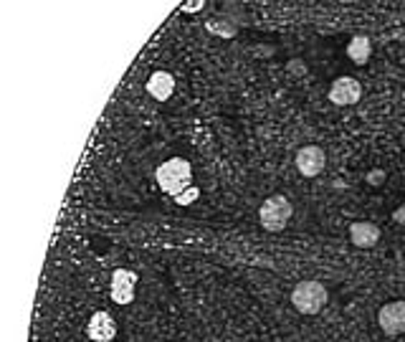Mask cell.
Wrapping results in <instances>:
<instances>
[{"label": "cell", "instance_id": "cell-1", "mask_svg": "<svg viewBox=\"0 0 405 342\" xmlns=\"http://www.w3.org/2000/svg\"><path fill=\"white\" fill-rule=\"evenodd\" d=\"M154 180L165 193L178 198L180 193H185L187 188H193V168L182 157H173V160H165L160 168L154 170Z\"/></svg>", "mask_w": 405, "mask_h": 342}, {"label": "cell", "instance_id": "cell-2", "mask_svg": "<svg viewBox=\"0 0 405 342\" xmlns=\"http://www.w3.org/2000/svg\"><path fill=\"white\" fill-rule=\"evenodd\" d=\"M291 213H294V208H291L289 198H284V195H271V198L264 200V206L258 208L261 226L271 233L284 231L286 223L291 221Z\"/></svg>", "mask_w": 405, "mask_h": 342}, {"label": "cell", "instance_id": "cell-3", "mask_svg": "<svg viewBox=\"0 0 405 342\" xmlns=\"http://www.w3.org/2000/svg\"><path fill=\"white\" fill-rule=\"evenodd\" d=\"M327 299L329 294L321 282H299L294 287V291H291V302H294L296 312H302V315H317V312H321Z\"/></svg>", "mask_w": 405, "mask_h": 342}, {"label": "cell", "instance_id": "cell-4", "mask_svg": "<svg viewBox=\"0 0 405 342\" xmlns=\"http://www.w3.org/2000/svg\"><path fill=\"white\" fill-rule=\"evenodd\" d=\"M360 99H362V86L352 77H340L335 79V84L329 86V102L337 104V107H352Z\"/></svg>", "mask_w": 405, "mask_h": 342}, {"label": "cell", "instance_id": "cell-5", "mask_svg": "<svg viewBox=\"0 0 405 342\" xmlns=\"http://www.w3.org/2000/svg\"><path fill=\"white\" fill-rule=\"evenodd\" d=\"M378 324L385 335L395 337L405 332V302H387L385 307H380Z\"/></svg>", "mask_w": 405, "mask_h": 342}, {"label": "cell", "instance_id": "cell-6", "mask_svg": "<svg viewBox=\"0 0 405 342\" xmlns=\"http://www.w3.org/2000/svg\"><path fill=\"white\" fill-rule=\"evenodd\" d=\"M324 165H327V155L317 145H307V147H302L296 152V170L304 178H317L324 170Z\"/></svg>", "mask_w": 405, "mask_h": 342}, {"label": "cell", "instance_id": "cell-7", "mask_svg": "<svg viewBox=\"0 0 405 342\" xmlns=\"http://www.w3.org/2000/svg\"><path fill=\"white\" fill-rule=\"evenodd\" d=\"M137 274L129 269H114L112 274V299L117 304H129L135 299Z\"/></svg>", "mask_w": 405, "mask_h": 342}, {"label": "cell", "instance_id": "cell-8", "mask_svg": "<svg viewBox=\"0 0 405 342\" xmlns=\"http://www.w3.org/2000/svg\"><path fill=\"white\" fill-rule=\"evenodd\" d=\"M89 337L94 342H112L117 335V322L109 312H94L89 320V327H86Z\"/></svg>", "mask_w": 405, "mask_h": 342}, {"label": "cell", "instance_id": "cell-9", "mask_svg": "<svg viewBox=\"0 0 405 342\" xmlns=\"http://www.w3.org/2000/svg\"><path fill=\"white\" fill-rule=\"evenodd\" d=\"M350 241L357 249H373L380 241V228L375 223H367V221H354L350 226Z\"/></svg>", "mask_w": 405, "mask_h": 342}, {"label": "cell", "instance_id": "cell-10", "mask_svg": "<svg viewBox=\"0 0 405 342\" xmlns=\"http://www.w3.org/2000/svg\"><path fill=\"white\" fill-rule=\"evenodd\" d=\"M175 91V79L168 72H157L147 79V94L157 102H168Z\"/></svg>", "mask_w": 405, "mask_h": 342}, {"label": "cell", "instance_id": "cell-11", "mask_svg": "<svg viewBox=\"0 0 405 342\" xmlns=\"http://www.w3.org/2000/svg\"><path fill=\"white\" fill-rule=\"evenodd\" d=\"M373 56V44L367 36H354L352 41L347 44V58H352V64L365 66Z\"/></svg>", "mask_w": 405, "mask_h": 342}, {"label": "cell", "instance_id": "cell-12", "mask_svg": "<svg viewBox=\"0 0 405 342\" xmlns=\"http://www.w3.org/2000/svg\"><path fill=\"white\" fill-rule=\"evenodd\" d=\"M208 31L220 33L223 39H233L236 36V26H225V23H215V20H208Z\"/></svg>", "mask_w": 405, "mask_h": 342}, {"label": "cell", "instance_id": "cell-13", "mask_svg": "<svg viewBox=\"0 0 405 342\" xmlns=\"http://www.w3.org/2000/svg\"><path fill=\"white\" fill-rule=\"evenodd\" d=\"M198 195H200V190L193 185V188H187L185 193L178 195V198H175V203H178V206H190L193 200H198Z\"/></svg>", "mask_w": 405, "mask_h": 342}, {"label": "cell", "instance_id": "cell-14", "mask_svg": "<svg viewBox=\"0 0 405 342\" xmlns=\"http://www.w3.org/2000/svg\"><path fill=\"white\" fill-rule=\"evenodd\" d=\"M367 183L370 185H383L385 183V170H370L367 173Z\"/></svg>", "mask_w": 405, "mask_h": 342}, {"label": "cell", "instance_id": "cell-15", "mask_svg": "<svg viewBox=\"0 0 405 342\" xmlns=\"http://www.w3.org/2000/svg\"><path fill=\"white\" fill-rule=\"evenodd\" d=\"M392 221H395L398 226L405 228V206H398L395 211H392Z\"/></svg>", "mask_w": 405, "mask_h": 342}, {"label": "cell", "instance_id": "cell-16", "mask_svg": "<svg viewBox=\"0 0 405 342\" xmlns=\"http://www.w3.org/2000/svg\"><path fill=\"white\" fill-rule=\"evenodd\" d=\"M203 6H206L203 0H200V3H185V6H182V11H185V13H193V11H200Z\"/></svg>", "mask_w": 405, "mask_h": 342}]
</instances>
